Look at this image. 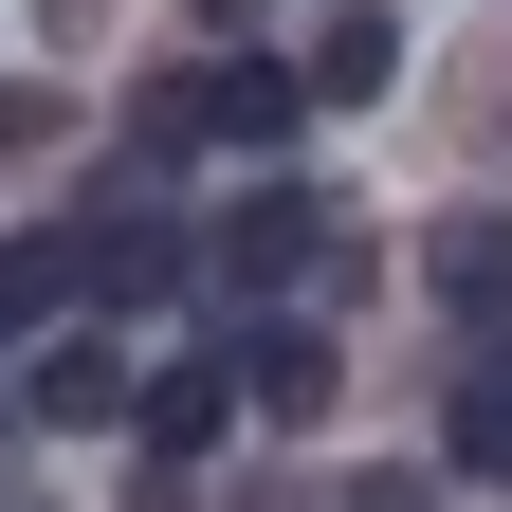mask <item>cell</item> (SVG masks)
<instances>
[{"instance_id":"1","label":"cell","mask_w":512,"mask_h":512,"mask_svg":"<svg viewBox=\"0 0 512 512\" xmlns=\"http://www.w3.org/2000/svg\"><path fill=\"white\" fill-rule=\"evenodd\" d=\"M74 275H92L110 311H147V293H183V275H202V256H183V220L147 202V183H110V202L74 220Z\"/></svg>"},{"instance_id":"2","label":"cell","mask_w":512,"mask_h":512,"mask_svg":"<svg viewBox=\"0 0 512 512\" xmlns=\"http://www.w3.org/2000/svg\"><path fill=\"white\" fill-rule=\"evenodd\" d=\"M128 403H147V366H128L110 330H55V348L19 366V421H55V439H110Z\"/></svg>"},{"instance_id":"3","label":"cell","mask_w":512,"mask_h":512,"mask_svg":"<svg viewBox=\"0 0 512 512\" xmlns=\"http://www.w3.org/2000/svg\"><path fill=\"white\" fill-rule=\"evenodd\" d=\"M311 256H330V202H293V183H256V202H238V220L202 238V275H220V293H293Z\"/></svg>"},{"instance_id":"4","label":"cell","mask_w":512,"mask_h":512,"mask_svg":"<svg viewBox=\"0 0 512 512\" xmlns=\"http://www.w3.org/2000/svg\"><path fill=\"white\" fill-rule=\"evenodd\" d=\"M293 110H311L293 55H220V74H183V128H202V147H293Z\"/></svg>"},{"instance_id":"5","label":"cell","mask_w":512,"mask_h":512,"mask_svg":"<svg viewBox=\"0 0 512 512\" xmlns=\"http://www.w3.org/2000/svg\"><path fill=\"white\" fill-rule=\"evenodd\" d=\"M220 366H238V421H330V403H348V366H330V330H238Z\"/></svg>"},{"instance_id":"6","label":"cell","mask_w":512,"mask_h":512,"mask_svg":"<svg viewBox=\"0 0 512 512\" xmlns=\"http://www.w3.org/2000/svg\"><path fill=\"white\" fill-rule=\"evenodd\" d=\"M128 439H147V458H220V439H238V366H147Z\"/></svg>"},{"instance_id":"7","label":"cell","mask_w":512,"mask_h":512,"mask_svg":"<svg viewBox=\"0 0 512 512\" xmlns=\"http://www.w3.org/2000/svg\"><path fill=\"white\" fill-rule=\"evenodd\" d=\"M421 293H439V311H512V220H494V202H458V220L421 238Z\"/></svg>"},{"instance_id":"8","label":"cell","mask_w":512,"mask_h":512,"mask_svg":"<svg viewBox=\"0 0 512 512\" xmlns=\"http://www.w3.org/2000/svg\"><path fill=\"white\" fill-rule=\"evenodd\" d=\"M293 74H311V110H330V92H384V74H403V0H348V19L311 37Z\"/></svg>"},{"instance_id":"9","label":"cell","mask_w":512,"mask_h":512,"mask_svg":"<svg viewBox=\"0 0 512 512\" xmlns=\"http://www.w3.org/2000/svg\"><path fill=\"white\" fill-rule=\"evenodd\" d=\"M92 275H74V238H0V330H55Z\"/></svg>"},{"instance_id":"10","label":"cell","mask_w":512,"mask_h":512,"mask_svg":"<svg viewBox=\"0 0 512 512\" xmlns=\"http://www.w3.org/2000/svg\"><path fill=\"white\" fill-rule=\"evenodd\" d=\"M439 458H458V476H512V366H476V384H458V421H439Z\"/></svg>"},{"instance_id":"11","label":"cell","mask_w":512,"mask_h":512,"mask_svg":"<svg viewBox=\"0 0 512 512\" xmlns=\"http://www.w3.org/2000/svg\"><path fill=\"white\" fill-rule=\"evenodd\" d=\"M19 147H55V92H0V165H19Z\"/></svg>"},{"instance_id":"12","label":"cell","mask_w":512,"mask_h":512,"mask_svg":"<svg viewBox=\"0 0 512 512\" xmlns=\"http://www.w3.org/2000/svg\"><path fill=\"white\" fill-rule=\"evenodd\" d=\"M348 512H439V476H348Z\"/></svg>"},{"instance_id":"13","label":"cell","mask_w":512,"mask_h":512,"mask_svg":"<svg viewBox=\"0 0 512 512\" xmlns=\"http://www.w3.org/2000/svg\"><path fill=\"white\" fill-rule=\"evenodd\" d=\"M128 512H202V494H183V458H147V494H128Z\"/></svg>"},{"instance_id":"14","label":"cell","mask_w":512,"mask_h":512,"mask_svg":"<svg viewBox=\"0 0 512 512\" xmlns=\"http://www.w3.org/2000/svg\"><path fill=\"white\" fill-rule=\"evenodd\" d=\"M0 421H19V384H0Z\"/></svg>"}]
</instances>
